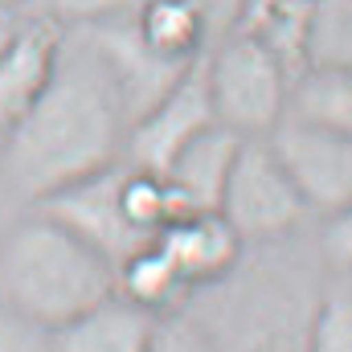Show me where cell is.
Segmentation results:
<instances>
[{"label": "cell", "mask_w": 352, "mask_h": 352, "mask_svg": "<svg viewBox=\"0 0 352 352\" xmlns=\"http://www.w3.org/2000/svg\"><path fill=\"white\" fill-rule=\"evenodd\" d=\"M119 184H123V160L102 168L94 176H82L58 192H50L45 201H37L33 209L50 213L54 221H62L70 234H78L87 246H94L107 263L119 270L123 258H131L140 246H148L123 217V201H119Z\"/></svg>", "instance_id": "8"}, {"label": "cell", "mask_w": 352, "mask_h": 352, "mask_svg": "<svg viewBox=\"0 0 352 352\" xmlns=\"http://www.w3.org/2000/svg\"><path fill=\"white\" fill-rule=\"evenodd\" d=\"M135 8V0H29V16H41L58 29H82L94 21H107V16H119Z\"/></svg>", "instance_id": "21"}, {"label": "cell", "mask_w": 352, "mask_h": 352, "mask_svg": "<svg viewBox=\"0 0 352 352\" xmlns=\"http://www.w3.org/2000/svg\"><path fill=\"white\" fill-rule=\"evenodd\" d=\"M0 352H54V328L29 320L0 299Z\"/></svg>", "instance_id": "22"}, {"label": "cell", "mask_w": 352, "mask_h": 352, "mask_svg": "<svg viewBox=\"0 0 352 352\" xmlns=\"http://www.w3.org/2000/svg\"><path fill=\"white\" fill-rule=\"evenodd\" d=\"M127 107L82 29H62V45L41 94L0 144L4 184L37 205L50 192L123 160Z\"/></svg>", "instance_id": "1"}, {"label": "cell", "mask_w": 352, "mask_h": 352, "mask_svg": "<svg viewBox=\"0 0 352 352\" xmlns=\"http://www.w3.org/2000/svg\"><path fill=\"white\" fill-rule=\"evenodd\" d=\"M336 278H340V274H336ZM349 283H352V274H349Z\"/></svg>", "instance_id": "26"}, {"label": "cell", "mask_w": 352, "mask_h": 352, "mask_svg": "<svg viewBox=\"0 0 352 352\" xmlns=\"http://www.w3.org/2000/svg\"><path fill=\"white\" fill-rule=\"evenodd\" d=\"M217 123L213 111V94L205 82L201 62L188 66L173 87L164 90L131 127H127V144H123V160L131 168H148V173H164L180 156L184 144H192L201 131H209Z\"/></svg>", "instance_id": "7"}, {"label": "cell", "mask_w": 352, "mask_h": 352, "mask_svg": "<svg viewBox=\"0 0 352 352\" xmlns=\"http://www.w3.org/2000/svg\"><path fill=\"white\" fill-rule=\"evenodd\" d=\"M311 246H316L320 266L328 274L349 278L352 274V201L311 226Z\"/></svg>", "instance_id": "20"}, {"label": "cell", "mask_w": 352, "mask_h": 352, "mask_svg": "<svg viewBox=\"0 0 352 352\" xmlns=\"http://www.w3.org/2000/svg\"><path fill=\"white\" fill-rule=\"evenodd\" d=\"M307 66H349L352 70V0H307L299 70Z\"/></svg>", "instance_id": "17"}, {"label": "cell", "mask_w": 352, "mask_h": 352, "mask_svg": "<svg viewBox=\"0 0 352 352\" xmlns=\"http://www.w3.org/2000/svg\"><path fill=\"white\" fill-rule=\"evenodd\" d=\"M119 201H123V217L127 226L152 242L168 221L176 217V205H173V192L164 184L160 173H148V168H131L123 160V184H119Z\"/></svg>", "instance_id": "18"}, {"label": "cell", "mask_w": 352, "mask_h": 352, "mask_svg": "<svg viewBox=\"0 0 352 352\" xmlns=\"http://www.w3.org/2000/svg\"><path fill=\"white\" fill-rule=\"evenodd\" d=\"M295 242L246 250L221 283L188 295L184 307L213 340V352H307V324L328 270L320 254L299 266Z\"/></svg>", "instance_id": "2"}, {"label": "cell", "mask_w": 352, "mask_h": 352, "mask_svg": "<svg viewBox=\"0 0 352 352\" xmlns=\"http://www.w3.org/2000/svg\"><path fill=\"white\" fill-rule=\"evenodd\" d=\"M115 291L127 303L144 307L148 316H173V311H180L188 303V295H192V287L184 283V274L176 270V263L156 242L140 246L131 258L119 263V270H115Z\"/></svg>", "instance_id": "15"}, {"label": "cell", "mask_w": 352, "mask_h": 352, "mask_svg": "<svg viewBox=\"0 0 352 352\" xmlns=\"http://www.w3.org/2000/svg\"><path fill=\"white\" fill-rule=\"evenodd\" d=\"M274 148L278 164L287 168L291 184L299 188L303 205L311 209V217H328L340 205L352 201V140L311 127L295 115H283L278 127L263 135Z\"/></svg>", "instance_id": "6"}, {"label": "cell", "mask_w": 352, "mask_h": 352, "mask_svg": "<svg viewBox=\"0 0 352 352\" xmlns=\"http://www.w3.org/2000/svg\"><path fill=\"white\" fill-rule=\"evenodd\" d=\"M115 295V266L50 213L33 209L0 234V299L45 328H62Z\"/></svg>", "instance_id": "3"}, {"label": "cell", "mask_w": 352, "mask_h": 352, "mask_svg": "<svg viewBox=\"0 0 352 352\" xmlns=\"http://www.w3.org/2000/svg\"><path fill=\"white\" fill-rule=\"evenodd\" d=\"M152 242L176 263V270L184 274V283L192 291L221 283L234 266L246 258V242L238 238V230L217 209H209V213H180Z\"/></svg>", "instance_id": "10"}, {"label": "cell", "mask_w": 352, "mask_h": 352, "mask_svg": "<svg viewBox=\"0 0 352 352\" xmlns=\"http://www.w3.org/2000/svg\"><path fill=\"white\" fill-rule=\"evenodd\" d=\"M287 115L352 140V70L349 66H307V70H299L291 78Z\"/></svg>", "instance_id": "16"}, {"label": "cell", "mask_w": 352, "mask_h": 352, "mask_svg": "<svg viewBox=\"0 0 352 352\" xmlns=\"http://www.w3.org/2000/svg\"><path fill=\"white\" fill-rule=\"evenodd\" d=\"M131 21L148 41V50H156L176 66L201 62L217 41V29L201 0H135Z\"/></svg>", "instance_id": "14"}, {"label": "cell", "mask_w": 352, "mask_h": 352, "mask_svg": "<svg viewBox=\"0 0 352 352\" xmlns=\"http://www.w3.org/2000/svg\"><path fill=\"white\" fill-rule=\"evenodd\" d=\"M307 352H352V283L328 274L307 324Z\"/></svg>", "instance_id": "19"}, {"label": "cell", "mask_w": 352, "mask_h": 352, "mask_svg": "<svg viewBox=\"0 0 352 352\" xmlns=\"http://www.w3.org/2000/svg\"><path fill=\"white\" fill-rule=\"evenodd\" d=\"M201 4H205V12H209V21H213V29H217V41L242 25L246 0H201Z\"/></svg>", "instance_id": "24"}, {"label": "cell", "mask_w": 352, "mask_h": 352, "mask_svg": "<svg viewBox=\"0 0 352 352\" xmlns=\"http://www.w3.org/2000/svg\"><path fill=\"white\" fill-rule=\"evenodd\" d=\"M217 213L238 230L246 250L303 238L316 226L311 209L303 205L299 188L291 184L287 168L278 164V156L266 140H242Z\"/></svg>", "instance_id": "5"}, {"label": "cell", "mask_w": 352, "mask_h": 352, "mask_svg": "<svg viewBox=\"0 0 352 352\" xmlns=\"http://www.w3.org/2000/svg\"><path fill=\"white\" fill-rule=\"evenodd\" d=\"M0 8H29V0H0Z\"/></svg>", "instance_id": "25"}, {"label": "cell", "mask_w": 352, "mask_h": 352, "mask_svg": "<svg viewBox=\"0 0 352 352\" xmlns=\"http://www.w3.org/2000/svg\"><path fill=\"white\" fill-rule=\"evenodd\" d=\"M82 33L90 37V45L98 50V58H102L111 82L119 90V98H123L131 123L188 70V66H176L168 58H160L156 50H148V41L140 37V29H135V21H131V8L119 12V16L82 25ZM192 66H197V62H192Z\"/></svg>", "instance_id": "9"}, {"label": "cell", "mask_w": 352, "mask_h": 352, "mask_svg": "<svg viewBox=\"0 0 352 352\" xmlns=\"http://www.w3.org/2000/svg\"><path fill=\"white\" fill-rule=\"evenodd\" d=\"M148 352H213V340H209L205 328L180 307L173 316H160V320H156V332H152Z\"/></svg>", "instance_id": "23"}, {"label": "cell", "mask_w": 352, "mask_h": 352, "mask_svg": "<svg viewBox=\"0 0 352 352\" xmlns=\"http://www.w3.org/2000/svg\"><path fill=\"white\" fill-rule=\"evenodd\" d=\"M201 70L213 94L217 123L238 131L242 140L270 135L278 119L287 115L295 70L258 33L250 29L226 33L221 41L209 45V54L201 58Z\"/></svg>", "instance_id": "4"}, {"label": "cell", "mask_w": 352, "mask_h": 352, "mask_svg": "<svg viewBox=\"0 0 352 352\" xmlns=\"http://www.w3.org/2000/svg\"><path fill=\"white\" fill-rule=\"evenodd\" d=\"M238 148H242V135L213 123L209 131H201L192 144L180 148L173 164L164 168V184L173 192L176 217L180 213H209L221 205V192H226V180L230 168L238 160Z\"/></svg>", "instance_id": "12"}, {"label": "cell", "mask_w": 352, "mask_h": 352, "mask_svg": "<svg viewBox=\"0 0 352 352\" xmlns=\"http://www.w3.org/2000/svg\"><path fill=\"white\" fill-rule=\"evenodd\" d=\"M58 45H62V29L41 16H29L21 29L0 37V144L41 94L54 70Z\"/></svg>", "instance_id": "11"}, {"label": "cell", "mask_w": 352, "mask_h": 352, "mask_svg": "<svg viewBox=\"0 0 352 352\" xmlns=\"http://www.w3.org/2000/svg\"><path fill=\"white\" fill-rule=\"evenodd\" d=\"M156 320L160 316H148L115 291L54 328V352H148Z\"/></svg>", "instance_id": "13"}]
</instances>
